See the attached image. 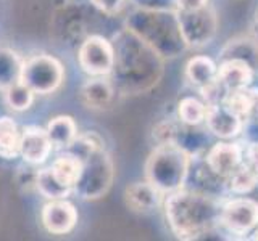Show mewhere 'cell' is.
I'll list each match as a JSON object with an SVG mask.
<instances>
[{
  "instance_id": "7c38bea8",
  "label": "cell",
  "mask_w": 258,
  "mask_h": 241,
  "mask_svg": "<svg viewBox=\"0 0 258 241\" xmlns=\"http://www.w3.org/2000/svg\"><path fill=\"white\" fill-rule=\"evenodd\" d=\"M255 71L250 68V64L239 58L221 60L216 71V80L226 90H237L252 84Z\"/></svg>"
},
{
  "instance_id": "6da1fadb",
  "label": "cell",
  "mask_w": 258,
  "mask_h": 241,
  "mask_svg": "<svg viewBox=\"0 0 258 241\" xmlns=\"http://www.w3.org/2000/svg\"><path fill=\"white\" fill-rule=\"evenodd\" d=\"M221 206L218 196L199 190L179 188L168 193L165 215L169 228L177 238L194 239L207 235L220 223Z\"/></svg>"
},
{
  "instance_id": "44dd1931",
  "label": "cell",
  "mask_w": 258,
  "mask_h": 241,
  "mask_svg": "<svg viewBox=\"0 0 258 241\" xmlns=\"http://www.w3.org/2000/svg\"><path fill=\"white\" fill-rule=\"evenodd\" d=\"M258 187V175L242 164L229 177H226V188L234 195H250Z\"/></svg>"
},
{
  "instance_id": "5bb4252c",
  "label": "cell",
  "mask_w": 258,
  "mask_h": 241,
  "mask_svg": "<svg viewBox=\"0 0 258 241\" xmlns=\"http://www.w3.org/2000/svg\"><path fill=\"white\" fill-rule=\"evenodd\" d=\"M163 195L150 182H137L126 188V204L136 212H150L160 204V196Z\"/></svg>"
},
{
  "instance_id": "d6986e66",
  "label": "cell",
  "mask_w": 258,
  "mask_h": 241,
  "mask_svg": "<svg viewBox=\"0 0 258 241\" xmlns=\"http://www.w3.org/2000/svg\"><path fill=\"white\" fill-rule=\"evenodd\" d=\"M48 139L55 148H67L76 139V124L70 116H58L47 126Z\"/></svg>"
},
{
  "instance_id": "4316f807",
  "label": "cell",
  "mask_w": 258,
  "mask_h": 241,
  "mask_svg": "<svg viewBox=\"0 0 258 241\" xmlns=\"http://www.w3.org/2000/svg\"><path fill=\"white\" fill-rule=\"evenodd\" d=\"M242 164L247 166L248 169L258 175V142H247L244 148V159Z\"/></svg>"
},
{
  "instance_id": "8992f818",
  "label": "cell",
  "mask_w": 258,
  "mask_h": 241,
  "mask_svg": "<svg viewBox=\"0 0 258 241\" xmlns=\"http://www.w3.org/2000/svg\"><path fill=\"white\" fill-rule=\"evenodd\" d=\"M220 223L232 235H248L258 227V201L253 198H234L221 206Z\"/></svg>"
},
{
  "instance_id": "d4e9b609",
  "label": "cell",
  "mask_w": 258,
  "mask_h": 241,
  "mask_svg": "<svg viewBox=\"0 0 258 241\" xmlns=\"http://www.w3.org/2000/svg\"><path fill=\"white\" fill-rule=\"evenodd\" d=\"M111 93L113 92L110 84L103 79H94L84 88V95L89 104H94V106H103V104H107L111 98Z\"/></svg>"
},
{
  "instance_id": "ba28073f",
  "label": "cell",
  "mask_w": 258,
  "mask_h": 241,
  "mask_svg": "<svg viewBox=\"0 0 258 241\" xmlns=\"http://www.w3.org/2000/svg\"><path fill=\"white\" fill-rule=\"evenodd\" d=\"M244 147L239 143L221 142L213 145L205 156L207 166L220 177H229L237 167L242 166Z\"/></svg>"
},
{
  "instance_id": "3957f363",
  "label": "cell",
  "mask_w": 258,
  "mask_h": 241,
  "mask_svg": "<svg viewBox=\"0 0 258 241\" xmlns=\"http://www.w3.org/2000/svg\"><path fill=\"white\" fill-rule=\"evenodd\" d=\"M190 161L192 158L176 143L157 145L145 166L147 182L161 193L179 190L189 177Z\"/></svg>"
},
{
  "instance_id": "2e32d148",
  "label": "cell",
  "mask_w": 258,
  "mask_h": 241,
  "mask_svg": "<svg viewBox=\"0 0 258 241\" xmlns=\"http://www.w3.org/2000/svg\"><path fill=\"white\" fill-rule=\"evenodd\" d=\"M239 58L250 64V68L258 74V40L250 37H236L221 48L220 60Z\"/></svg>"
},
{
  "instance_id": "7402d4cb",
  "label": "cell",
  "mask_w": 258,
  "mask_h": 241,
  "mask_svg": "<svg viewBox=\"0 0 258 241\" xmlns=\"http://www.w3.org/2000/svg\"><path fill=\"white\" fill-rule=\"evenodd\" d=\"M207 103L196 98V96H184L177 103V117L185 126H200L205 123Z\"/></svg>"
},
{
  "instance_id": "9c48e42d",
  "label": "cell",
  "mask_w": 258,
  "mask_h": 241,
  "mask_svg": "<svg viewBox=\"0 0 258 241\" xmlns=\"http://www.w3.org/2000/svg\"><path fill=\"white\" fill-rule=\"evenodd\" d=\"M205 123L210 132L224 140L236 139L244 127V120L234 114L224 103L207 104Z\"/></svg>"
},
{
  "instance_id": "cb8c5ba5",
  "label": "cell",
  "mask_w": 258,
  "mask_h": 241,
  "mask_svg": "<svg viewBox=\"0 0 258 241\" xmlns=\"http://www.w3.org/2000/svg\"><path fill=\"white\" fill-rule=\"evenodd\" d=\"M37 188L44 196L52 198V199L64 198V196H68L71 191L68 188L61 187V185L53 179L50 174V169H44V171H40L37 174Z\"/></svg>"
},
{
  "instance_id": "83f0119b",
  "label": "cell",
  "mask_w": 258,
  "mask_h": 241,
  "mask_svg": "<svg viewBox=\"0 0 258 241\" xmlns=\"http://www.w3.org/2000/svg\"><path fill=\"white\" fill-rule=\"evenodd\" d=\"M242 132H244L247 142H258V114L244 120Z\"/></svg>"
},
{
  "instance_id": "484cf974",
  "label": "cell",
  "mask_w": 258,
  "mask_h": 241,
  "mask_svg": "<svg viewBox=\"0 0 258 241\" xmlns=\"http://www.w3.org/2000/svg\"><path fill=\"white\" fill-rule=\"evenodd\" d=\"M15 56L7 50H0V85H12V79L15 76Z\"/></svg>"
},
{
  "instance_id": "f1b7e54d",
  "label": "cell",
  "mask_w": 258,
  "mask_h": 241,
  "mask_svg": "<svg viewBox=\"0 0 258 241\" xmlns=\"http://www.w3.org/2000/svg\"><path fill=\"white\" fill-rule=\"evenodd\" d=\"M208 5V0H176V7L179 12H190V10H199Z\"/></svg>"
},
{
  "instance_id": "4fadbf2b",
  "label": "cell",
  "mask_w": 258,
  "mask_h": 241,
  "mask_svg": "<svg viewBox=\"0 0 258 241\" xmlns=\"http://www.w3.org/2000/svg\"><path fill=\"white\" fill-rule=\"evenodd\" d=\"M53 179L61 187L71 190L83 179L84 172V161L76 155H63L53 161V164L48 167Z\"/></svg>"
},
{
  "instance_id": "ac0fdd59",
  "label": "cell",
  "mask_w": 258,
  "mask_h": 241,
  "mask_svg": "<svg viewBox=\"0 0 258 241\" xmlns=\"http://www.w3.org/2000/svg\"><path fill=\"white\" fill-rule=\"evenodd\" d=\"M216 71H218L216 63L204 55L194 56L185 64V77L189 79L190 84H194L199 88L215 80Z\"/></svg>"
},
{
  "instance_id": "8fae6325",
  "label": "cell",
  "mask_w": 258,
  "mask_h": 241,
  "mask_svg": "<svg viewBox=\"0 0 258 241\" xmlns=\"http://www.w3.org/2000/svg\"><path fill=\"white\" fill-rule=\"evenodd\" d=\"M52 150V142L44 129L37 126H29L21 134L20 155L31 164H40L48 158Z\"/></svg>"
},
{
  "instance_id": "30bf717a",
  "label": "cell",
  "mask_w": 258,
  "mask_h": 241,
  "mask_svg": "<svg viewBox=\"0 0 258 241\" xmlns=\"http://www.w3.org/2000/svg\"><path fill=\"white\" fill-rule=\"evenodd\" d=\"M78 222V212L68 201L55 199L48 203L42 211V223L47 231L53 235H64L75 228Z\"/></svg>"
},
{
  "instance_id": "603a6c76",
  "label": "cell",
  "mask_w": 258,
  "mask_h": 241,
  "mask_svg": "<svg viewBox=\"0 0 258 241\" xmlns=\"http://www.w3.org/2000/svg\"><path fill=\"white\" fill-rule=\"evenodd\" d=\"M5 100H7V104L12 109L24 111V109H28L31 106L32 100H34V92L18 80V82H15V84L7 87Z\"/></svg>"
},
{
  "instance_id": "5b68a950",
  "label": "cell",
  "mask_w": 258,
  "mask_h": 241,
  "mask_svg": "<svg viewBox=\"0 0 258 241\" xmlns=\"http://www.w3.org/2000/svg\"><path fill=\"white\" fill-rule=\"evenodd\" d=\"M176 12L181 32L189 48H200L212 42L218 29V18L212 7L205 5L199 10Z\"/></svg>"
},
{
  "instance_id": "7a4b0ae2",
  "label": "cell",
  "mask_w": 258,
  "mask_h": 241,
  "mask_svg": "<svg viewBox=\"0 0 258 241\" xmlns=\"http://www.w3.org/2000/svg\"><path fill=\"white\" fill-rule=\"evenodd\" d=\"M134 31L145 44L150 45L160 56L176 58L187 50L181 32L177 12L147 10L134 15Z\"/></svg>"
},
{
  "instance_id": "e0dca14e",
  "label": "cell",
  "mask_w": 258,
  "mask_h": 241,
  "mask_svg": "<svg viewBox=\"0 0 258 241\" xmlns=\"http://www.w3.org/2000/svg\"><path fill=\"white\" fill-rule=\"evenodd\" d=\"M174 143L177 147H181L194 159L207 150L208 137L205 131L199 129V126H185L181 123V126L177 127Z\"/></svg>"
},
{
  "instance_id": "52a82bcc",
  "label": "cell",
  "mask_w": 258,
  "mask_h": 241,
  "mask_svg": "<svg viewBox=\"0 0 258 241\" xmlns=\"http://www.w3.org/2000/svg\"><path fill=\"white\" fill-rule=\"evenodd\" d=\"M79 64L91 76H107L115 66V50L107 39L92 36L81 47Z\"/></svg>"
},
{
  "instance_id": "9a60e30c",
  "label": "cell",
  "mask_w": 258,
  "mask_h": 241,
  "mask_svg": "<svg viewBox=\"0 0 258 241\" xmlns=\"http://www.w3.org/2000/svg\"><path fill=\"white\" fill-rule=\"evenodd\" d=\"M223 103L242 120H247L258 114V88L248 85L237 90H229Z\"/></svg>"
},
{
  "instance_id": "1f68e13d",
  "label": "cell",
  "mask_w": 258,
  "mask_h": 241,
  "mask_svg": "<svg viewBox=\"0 0 258 241\" xmlns=\"http://www.w3.org/2000/svg\"><path fill=\"white\" fill-rule=\"evenodd\" d=\"M252 239H258V228L255 230V233H253V236H252Z\"/></svg>"
},
{
  "instance_id": "4dcf8cb0",
  "label": "cell",
  "mask_w": 258,
  "mask_h": 241,
  "mask_svg": "<svg viewBox=\"0 0 258 241\" xmlns=\"http://www.w3.org/2000/svg\"><path fill=\"white\" fill-rule=\"evenodd\" d=\"M253 28H255V34L258 36V8L255 10V18H253Z\"/></svg>"
},
{
  "instance_id": "ffe728a7",
  "label": "cell",
  "mask_w": 258,
  "mask_h": 241,
  "mask_svg": "<svg viewBox=\"0 0 258 241\" xmlns=\"http://www.w3.org/2000/svg\"><path fill=\"white\" fill-rule=\"evenodd\" d=\"M21 135L18 134L15 120L12 117L0 119V156L13 159L20 155Z\"/></svg>"
},
{
  "instance_id": "277c9868",
  "label": "cell",
  "mask_w": 258,
  "mask_h": 241,
  "mask_svg": "<svg viewBox=\"0 0 258 241\" xmlns=\"http://www.w3.org/2000/svg\"><path fill=\"white\" fill-rule=\"evenodd\" d=\"M63 68L48 55H37L29 58L20 68V82L34 93H50L61 84Z\"/></svg>"
},
{
  "instance_id": "f546056e",
  "label": "cell",
  "mask_w": 258,
  "mask_h": 241,
  "mask_svg": "<svg viewBox=\"0 0 258 241\" xmlns=\"http://www.w3.org/2000/svg\"><path fill=\"white\" fill-rule=\"evenodd\" d=\"M97 5L102 7L103 10L111 12V10H118V8L123 5V0H95Z\"/></svg>"
}]
</instances>
